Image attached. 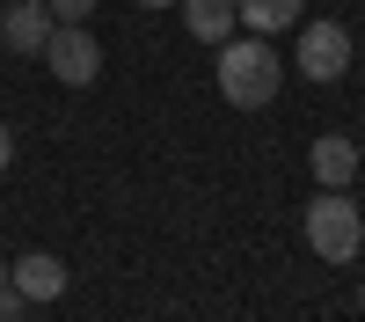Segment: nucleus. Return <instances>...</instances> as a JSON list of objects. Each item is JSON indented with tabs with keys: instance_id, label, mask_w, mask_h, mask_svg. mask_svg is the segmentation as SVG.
I'll list each match as a JSON object with an SVG mask.
<instances>
[{
	"instance_id": "nucleus-4",
	"label": "nucleus",
	"mask_w": 365,
	"mask_h": 322,
	"mask_svg": "<svg viewBox=\"0 0 365 322\" xmlns=\"http://www.w3.org/2000/svg\"><path fill=\"white\" fill-rule=\"evenodd\" d=\"M44 66L66 81V88H88L103 74V44L88 37V22H51V44H44Z\"/></svg>"
},
{
	"instance_id": "nucleus-9",
	"label": "nucleus",
	"mask_w": 365,
	"mask_h": 322,
	"mask_svg": "<svg viewBox=\"0 0 365 322\" xmlns=\"http://www.w3.org/2000/svg\"><path fill=\"white\" fill-rule=\"evenodd\" d=\"M299 8H307V0H234V15L249 22V37H278V29H292Z\"/></svg>"
},
{
	"instance_id": "nucleus-13",
	"label": "nucleus",
	"mask_w": 365,
	"mask_h": 322,
	"mask_svg": "<svg viewBox=\"0 0 365 322\" xmlns=\"http://www.w3.org/2000/svg\"><path fill=\"white\" fill-rule=\"evenodd\" d=\"M139 8H175V0H139Z\"/></svg>"
},
{
	"instance_id": "nucleus-3",
	"label": "nucleus",
	"mask_w": 365,
	"mask_h": 322,
	"mask_svg": "<svg viewBox=\"0 0 365 322\" xmlns=\"http://www.w3.org/2000/svg\"><path fill=\"white\" fill-rule=\"evenodd\" d=\"M292 66L307 74V81H344L351 74V29L344 22H329V15H314V22H299V37H292Z\"/></svg>"
},
{
	"instance_id": "nucleus-8",
	"label": "nucleus",
	"mask_w": 365,
	"mask_h": 322,
	"mask_svg": "<svg viewBox=\"0 0 365 322\" xmlns=\"http://www.w3.org/2000/svg\"><path fill=\"white\" fill-rule=\"evenodd\" d=\"M175 8H182V29H190V37L197 44H227L234 37V0H175Z\"/></svg>"
},
{
	"instance_id": "nucleus-1",
	"label": "nucleus",
	"mask_w": 365,
	"mask_h": 322,
	"mask_svg": "<svg viewBox=\"0 0 365 322\" xmlns=\"http://www.w3.org/2000/svg\"><path fill=\"white\" fill-rule=\"evenodd\" d=\"M212 74H220V96L234 110H263L270 96H278V81H285V59L270 51V37H227Z\"/></svg>"
},
{
	"instance_id": "nucleus-7",
	"label": "nucleus",
	"mask_w": 365,
	"mask_h": 322,
	"mask_svg": "<svg viewBox=\"0 0 365 322\" xmlns=\"http://www.w3.org/2000/svg\"><path fill=\"white\" fill-rule=\"evenodd\" d=\"M307 168H314L322 191H351V176L365 168V161H358V139H351V132H322L314 154H307Z\"/></svg>"
},
{
	"instance_id": "nucleus-10",
	"label": "nucleus",
	"mask_w": 365,
	"mask_h": 322,
	"mask_svg": "<svg viewBox=\"0 0 365 322\" xmlns=\"http://www.w3.org/2000/svg\"><path fill=\"white\" fill-rule=\"evenodd\" d=\"M44 8H51V22H88L96 0H44Z\"/></svg>"
},
{
	"instance_id": "nucleus-5",
	"label": "nucleus",
	"mask_w": 365,
	"mask_h": 322,
	"mask_svg": "<svg viewBox=\"0 0 365 322\" xmlns=\"http://www.w3.org/2000/svg\"><path fill=\"white\" fill-rule=\"evenodd\" d=\"M51 44V8L44 0H8L0 8V51L8 59H44Z\"/></svg>"
},
{
	"instance_id": "nucleus-14",
	"label": "nucleus",
	"mask_w": 365,
	"mask_h": 322,
	"mask_svg": "<svg viewBox=\"0 0 365 322\" xmlns=\"http://www.w3.org/2000/svg\"><path fill=\"white\" fill-rule=\"evenodd\" d=\"M358 308H365V286H358Z\"/></svg>"
},
{
	"instance_id": "nucleus-12",
	"label": "nucleus",
	"mask_w": 365,
	"mask_h": 322,
	"mask_svg": "<svg viewBox=\"0 0 365 322\" xmlns=\"http://www.w3.org/2000/svg\"><path fill=\"white\" fill-rule=\"evenodd\" d=\"M8 161H15V132L0 125V168H8Z\"/></svg>"
},
{
	"instance_id": "nucleus-11",
	"label": "nucleus",
	"mask_w": 365,
	"mask_h": 322,
	"mask_svg": "<svg viewBox=\"0 0 365 322\" xmlns=\"http://www.w3.org/2000/svg\"><path fill=\"white\" fill-rule=\"evenodd\" d=\"M22 308H29V301H22V293H15V278L0 271V322H22Z\"/></svg>"
},
{
	"instance_id": "nucleus-2",
	"label": "nucleus",
	"mask_w": 365,
	"mask_h": 322,
	"mask_svg": "<svg viewBox=\"0 0 365 322\" xmlns=\"http://www.w3.org/2000/svg\"><path fill=\"white\" fill-rule=\"evenodd\" d=\"M307 249H314L322 263H351V256L365 249V213L351 205V191H322V198L307 205Z\"/></svg>"
},
{
	"instance_id": "nucleus-16",
	"label": "nucleus",
	"mask_w": 365,
	"mask_h": 322,
	"mask_svg": "<svg viewBox=\"0 0 365 322\" xmlns=\"http://www.w3.org/2000/svg\"><path fill=\"white\" fill-rule=\"evenodd\" d=\"M0 8H8V0H0Z\"/></svg>"
},
{
	"instance_id": "nucleus-6",
	"label": "nucleus",
	"mask_w": 365,
	"mask_h": 322,
	"mask_svg": "<svg viewBox=\"0 0 365 322\" xmlns=\"http://www.w3.org/2000/svg\"><path fill=\"white\" fill-rule=\"evenodd\" d=\"M8 278H15V293H22L29 308H44V301H58V293H66V263H58L51 249H22Z\"/></svg>"
},
{
	"instance_id": "nucleus-15",
	"label": "nucleus",
	"mask_w": 365,
	"mask_h": 322,
	"mask_svg": "<svg viewBox=\"0 0 365 322\" xmlns=\"http://www.w3.org/2000/svg\"><path fill=\"white\" fill-rule=\"evenodd\" d=\"M358 161H365V139H358Z\"/></svg>"
}]
</instances>
